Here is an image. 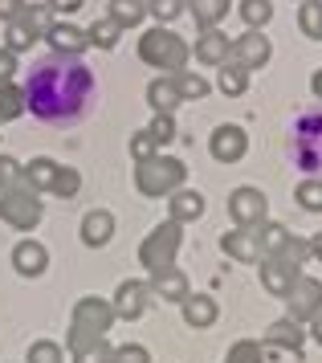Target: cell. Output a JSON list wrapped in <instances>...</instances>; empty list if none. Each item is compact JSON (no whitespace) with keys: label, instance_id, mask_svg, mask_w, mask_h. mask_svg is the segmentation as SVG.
I'll return each mask as SVG.
<instances>
[{"label":"cell","instance_id":"50","mask_svg":"<svg viewBox=\"0 0 322 363\" xmlns=\"http://www.w3.org/2000/svg\"><path fill=\"white\" fill-rule=\"evenodd\" d=\"M310 90H314V99L322 102V69H314V78H310Z\"/></svg>","mask_w":322,"mask_h":363},{"label":"cell","instance_id":"12","mask_svg":"<svg viewBox=\"0 0 322 363\" xmlns=\"http://www.w3.org/2000/svg\"><path fill=\"white\" fill-rule=\"evenodd\" d=\"M147 302H151V286L147 281H123L118 290H114V318H127V323H135L139 314L147 311Z\"/></svg>","mask_w":322,"mask_h":363},{"label":"cell","instance_id":"10","mask_svg":"<svg viewBox=\"0 0 322 363\" xmlns=\"http://www.w3.org/2000/svg\"><path fill=\"white\" fill-rule=\"evenodd\" d=\"M209 151H212L216 164H237V160H245V151H249V135H245L237 123H225V127L212 131Z\"/></svg>","mask_w":322,"mask_h":363},{"label":"cell","instance_id":"26","mask_svg":"<svg viewBox=\"0 0 322 363\" xmlns=\"http://www.w3.org/2000/svg\"><path fill=\"white\" fill-rule=\"evenodd\" d=\"M253 233H257V249L265 253V257H277V253L286 249V241H290V229L277 225V220H261Z\"/></svg>","mask_w":322,"mask_h":363},{"label":"cell","instance_id":"24","mask_svg":"<svg viewBox=\"0 0 322 363\" xmlns=\"http://www.w3.org/2000/svg\"><path fill=\"white\" fill-rule=\"evenodd\" d=\"M184 9L196 17L200 29H216L228 17V0H184Z\"/></svg>","mask_w":322,"mask_h":363},{"label":"cell","instance_id":"15","mask_svg":"<svg viewBox=\"0 0 322 363\" xmlns=\"http://www.w3.org/2000/svg\"><path fill=\"white\" fill-rule=\"evenodd\" d=\"M45 41L53 45V53H65V57H82V50L90 45L86 41V29L70 25V21H53V29L45 33Z\"/></svg>","mask_w":322,"mask_h":363},{"label":"cell","instance_id":"28","mask_svg":"<svg viewBox=\"0 0 322 363\" xmlns=\"http://www.w3.org/2000/svg\"><path fill=\"white\" fill-rule=\"evenodd\" d=\"M21 29L37 41V37H45L53 29V13H49L45 4H25V13H21Z\"/></svg>","mask_w":322,"mask_h":363},{"label":"cell","instance_id":"18","mask_svg":"<svg viewBox=\"0 0 322 363\" xmlns=\"http://www.w3.org/2000/svg\"><path fill=\"white\" fill-rule=\"evenodd\" d=\"M13 265H16V274H25V278L45 274V265H49L45 245H37V241H21V245L13 249Z\"/></svg>","mask_w":322,"mask_h":363},{"label":"cell","instance_id":"23","mask_svg":"<svg viewBox=\"0 0 322 363\" xmlns=\"http://www.w3.org/2000/svg\"><path fill=\"white\" fill-rule=\"evenodd\" d=\"M179 306H184V323L188 327H212L216 323V302L209 294H188Z\"/></svg>","mask_w":322,"mask_h":363},{"label":"cell","instance_id":"48","mask_svg":"<svg viewBox=\"0 0 322 363\" xmlns=\"http://www.w3.org/2000/svg\"><path fill=\"white\" fill-rule=\"evenodd\" d=\"M13 74H16V53L0 50V86H4V82H13Z\"/></svg>","mask_w":322,"mask_h":363},{"label":"cell","instance_id":"6","mask_svg":"<svg viewBox=\"0 0 322 363\" xmlns=\"http://www.w3.org/2000/svg\"><path fill=\"white\" fill-rule=\"evenodd\" d=\"M179 241H184V233H179L176 220H167V225H160L155 233H147V241L139 245V262H143V269L151 274V278L176 265Z\"/></svg>","mask_w":322,"mask_h":363},{"label":"cell","instance_id":"9","mask_svg":"<svg viewBox=\"0 0 322 363\" xmlns=\"http://www.w3.org/2000/svg\"><path fill=\"white\" fill-rule=\"evenodd\" d=\"M286 302H290V318H294V323L318 318V314H322V281L318 278H298L290 286Z\"/></svg>","mask_w":322,"mask_h":363},{"label":"cell","instance_id":"25","mask_svg":"<svg viewBox=\"0 0 322 363\" xmlns=\"http://www.w3.org/2000/svg\"><path fill=\"white\" fill-rule=\"evenodd\" d=\"M200 213H204V196H200V192H192V188L172 192V220H176V225H188V220H196Z\"/></svg>","mask_w":322,"mask_h":363},{"label":"cell","instance_id":"53","mask_svg":"<svg viewBox=\"0 0 322 363\" xmlns=\"http://www.w3.org/2000/svg\"><path fill=\"white\" fill-rule=\"evenodd\" d=\"M298 4H302V0H298Z\"/></svg>","mask_w":322,"mask_h":363},{"label":"cell","instance_id":"34","mask_svg":"<svg viewBox=\"0 0 322 363\" xmlns=\"http://www.w3.org/2000/svg\"><path fill=\"white\" fill-rule=\"evenodd\" d=\"M270 17H274V4H270V0H241V21L249 29L270 25Z\"/></svg>","mask_w":322,"mask_h":363},{"label":"cell","instance_id":"43","mask_svg":"<svg viewBox=\"0 0 322 363\" xmlns=\"http://www.w3.org/2000/svg\"><path fill=\"white\" fill-rule=\"evenodd\" d=\"M228 363H261V343H253V339L237 343L228 351Z\"/></svg>","mask_w":322,"mask_h":363},{"label":"cell","instance_id":"47","mask_svg":"<svg viewBox=\"0 0 322 363\" xmlns=\"http://www.w3.org/2000/svg\"><path fill=\"white\" fill-rule=\"evenodd\" d=\"M25 4H29V0H0V21H9V25H13V21H21Z\"/></svg>","mask_w":322,"mask_h":363},{"label":"cell","instance_id":"39","mask_svg":"<svg viewBox=\"0 0 322 363\" xmlns=\"http://www.w3.org/2000/svg\"><path fill=\"white\" fill-rule=\"evenodd\" d=\"M78 188H82V176H78V172H74V167H57V180H53V188H49V192L70 200Z\"/></svg>","mask_w":322,"mask_h":363},{"label":"cell","instance_id":"32","mask_svg":"<svg viewBox=\"0 0 322 363\" xmlns=\"http://www.w3.org/2000/svg\"><path fill=\"white\" fill-rule=\"evenodd\" d=\"M298 25L310 41H322V0H302L298 9Z\"/></svg>","mask_w":322,"mask_h":363},{"label":"cell","instance_id":"45","mask_svg":"<svg viewBox=\"0 0 322 363\" xmlns=\"http://www.w3.org/2000/svg\"><path fill=\"white\" fill-rule=\"evenodd\" d=\"M29 45H33V37L21 29V21H13V25H9V41H4V50L21 53V50H29Z\"/></svg>","mask_w":322,"mask_h":363},{"label":"cell","instance_id":"38","mask_svg":"<svg viewBox=\"0 0 322 363\" xmlns=\"http://www.w3.org/2000/svg\"><path fill=\"white\" fill-rule=\"evenodd\" d=\"M147 13L160 21V25H172L184 13V0H147Z\"/></svg>","mask_w":322,"mask_h":363},{"label":"cell","instance_id":"33","mask_svg":"<svg viewBox=\"0 0 322 363\" xmlns=\"http://www.w3.org/2000/svg\"><path fill=\"white\" fill-rule=\"evenodd\" d=\"M176 86H179V99H184V102H200V99H209V90H212V86L204 82L200 74H192V69L176 74Z\"/></svg>","mask_w":322,"mask_h":363},{"label":"cell","instance_id":"46","mask_svg":"<svg viewBox=\"0 0 322 363\" xmlns=\"http://www.w3.org/2000/svg\"><path fill=\"white\" fill-rule=\"evenodd\" d=\"M16 180H21V164H16L13 155H0V188H9Z\"/></svg>","mask_w":322,"mask_h":363},{"label":"cell","instance_id":"41","mask_svg":"<svg viewBox=\"0 0 322 363\" xmlns=\"http://www.w3.org/2000/svg\"><path fill=\"white\" fill-rule=\"evenodd\" d=\"M29 363H62V347L49 343V339H41V343L29 347Z\"/></svg>","mask_w":322,"mask_h":363},{"label":"cell","instance_id":"29","mask_svg":"<svg viewBox=\"0 0 322 363\" xmlns=\"http://www.w3.org/2000/svg\"><path fill=\"white\" fill-rule=\"evenodd\" d=\"M118 37H123V25H118V21H111V17L94 21V25L86 29V41H90V45H98V50H114V45H118Z\"/></svg>","mask_w":322,"mask_h":363},{"label":"cell","instance_id":"40","mask_svg":"<svg viewBox=\"0 0 322 363\" xmlns=\"http://www.w3.org/2000/svg\"><path fill=\"white\" fill-rule=\"evenodd\" d=\"M277 257H282L286 265H294V269H302V262L310 257V241H298V237H290V241H286V249H282Z\"/></svg>","mask_w":322,"mask_h":363},{"label":"cell","instance_id":"30","mask_svg":"<svg viewBox=\"0 0 322 363\" xmlns=\"http://www.w3.org/2000/svg\"><path fill=\"white\" fill-rule=\"evenodd\" d=\"M16 115H25V86L4 82L0 86V123H13Z\"/></svg>","mask_w":322,"mask_h":363},{"label":"cell","instance_id":"20","mask_svg":"<svg viewBox=\"0 0 322 363\" xmlns=\"http://www.w3.org/2000/svg\"><path fill=\"white\" fill-rule=\"evenodd\" d=\"M265 343L270 347H286V351H302V343H306V330H302V323H294V318H277L274 327L265 330Z\"/></svg>","mask_w":322,"mask_h":363},{"label":"cell","instance_id":"7","mask_svg":"<svg viewBox=\"0 0 322 363\" xmlns=\"http://www.w3.org/2000/svg\"><path fill=\"white\" fill-rule=\"evenodd\" d=\"M41 200H37V192L33 188H25V184H9L4 192H0V220L4 225H13V229H33L37 220H41Z\"/></svg>","mask_w":322,"mask_h":363},{"label":"cell","instance_id":"16","mask_svg":"<svg viewBox=\"0 0 322 363\" xmlns=\"http://www.w3.org/2000/svg\"><path fill=\"white\" fill-rule=\"evenodd\" d=\"M179 102H184V99H179L176 78H167V74H163V78H155V82L147 86V106H151L155 115H172Z\"/></svg>","mask_w":322,"mask_h":363},{"label":"cell","instance_id":"2","mask_svg":"<svg viewBox=\"0 0 322 363\" xmlns=\"http://www.w3.org/2000/svg\"><path fill=\"white\" fill-rule=\"evenodd\" d=\"M139 57H143L151 69H163L167 78H176V74H184L192 50H188V41H184V37H176L172 29L155 25V29H147V33L139 37Z\"/></svg>","mask_w":322,"mask_h":363},{"label":"cell","instance_id":"1","mask_svg":"<svg viewBox=\"0 0 322 363\" xmlns=\"http://www.w3.org/2000/svg\"><path fill=\"white\" fill-rule=\"evenodd\" d=\"M90 102H94V69L82 57L49 53L33 62L25 78V111H33V118L49 127H74L86 118Z\"/></svg>","mask_w":322,"mask_h":363},{"label":"cell","instance_id":"4","mask_svg":"<svg viewBox=\"0 0 322 363\" xmlns=\"http://www.w3.org/2000/svg\"><path fill=\"white\" fill-rule=\"evenodd\" d=\"M184 176H188V167L172 160V155H155V160H147V164L135 167V188L143 192V196H172L184 188Z\"/></svg>","mask_w":322,"mask_h":363},{"label":"cell","instance_id":"51","mask_svg":"<svg viewBox=\"0 0 322 363\" xmlns=\"http://www.w3.org/2000/svg\"><path fill=\"white\" fill-rule=\"evenodd\" d=\"M310 253H314V257H318V262H322V233H318V237H314V241H310Z\"/></svg>","mask_w":322,"mask_h":363},{"label":"cell","instance_id":"13","mask_svg":"<svg viewBox=\"0 0 322 363\" xmlns=\"http://www.w3.org/2000/svg\"><path fill=\"white\" fill-rule=\"evenodd\" d=\"M228 57H233V41H228V33H221V29H204V33L196 37V62H204V66H225Z\"/></svg>","mask_w":322,"mask_h":363},{"label":"cell","instance_id":"52","mask_svg":"<svg viewBox=\"0 0 322 363\" xmlns=\"http://www.w3.org/2000/svg\"><path fill=\"white\" fill-rule=\"evenodd\" d=\"M310 323H314V330H310V335H314V339H318V347H322V314H318V318H310Z\"/></svg>","mask_w":322,"mask_h":363},{"label":"cell","instance_id":"14","mask_svg":"<svg viewBox=\"0 0 322 363\" xmlns=\"http://www.w3.org/2000/svg\"><path fill=\"white\" fill-rule=\"evenodd\" d=\"M298 278H302V269L286 265L282 257H265V265H261V286H265L274 298H286V294H290V286Z\"/></svg>","mask_w":322,"mask_h":363},{"label":"cell","instance_id":"37","mask_svg":"<svg viewBox=\"0 0 322 363\" xmlns=\"http://www.w3.org/2000/svg\"><path fill=\"white\" fill-rule=\"evenodd\" d=\"M111 347H106V339H94V343H86L74 351V363H111Z\"/></svg>","mask_w":322,"mask_h":363},{"label":"cell","instance_id":"5","mask_svg":"<svg viewBox=\"0 0 322 363\" xmlns=\"http://www.w3.org/2000/svg\"><path fill=\"white\" fill-rule=\"evenodd\" d=\"M290 151H294V164L302 167V172L322 176V111H306L294 123Z\"/></svg>","mask_w":322,"mask_h":363},{"label":"cell","instance_id":"27","mask_svg":"<svg viewBox=\"0 0 322 363\" xmlns=\"http://www.w3.org/2000/svg\"><path fill=\"white\" fill-rule=\"evenodd\" d=\"M216 90H221V94H228V99L245 94V90H249V69L237 66V62H225V66H221V74H216Z\"/></svg>","mask_w":322,"mask_h":363},{"label":"cell","instance_id":"8","mask_svg":"<svg viewBox=\"0 0 322 363\" xmlns=\"http://www.w3.org/2000/svg\"><path fill=\"white\" fill-rule=\"evenodd\" d=\"M265 213H270V200H265V192L261 188H237L233 196H228V216L237 220V229H257L261 220H265Z\"/></svg>","mask_w":322,"mask_h":363},{"label":"cell","instance_id":"3","mask_svg":"<svg viewBox=\"0 0 322 363\" xmlns=\"http://www.w3.org/2000/svg\"><path fill=\"white\" fill-rule=\"evenodd\" d=\"M114 323V306L111 302H102V298H82L78 306H74V323H70V351H78V347L94 343V339H106V330Z\"/></svg>","mask_w":322,"mask_h":363},{"label":"cell","instance_id":"31","mask_svg":"<svg viewBox=\"0 0 322 363\" xmlns=\"http://www.w3.org/2000/svg\"><path fill=\"white\" fill-rule=\"evenodd\" d=\"M147 17V0H111V21H118L123 29L139 25Z\"/></svg>","mask_w":322,"mask_h":363},{"label":"cell","instance_id":"17","mask_svg":"<svg viewBox=\"0 0 322 363\" xmlns=\"http://www.w3.org/2000/svg\"><path fill=\"white\" fill-rule=\"evenodd\" d=\"M221 249L237 262H261V249H257V233L253 229H233L221 237Z\"/></svg>","mask_w":322,"mask_h":363},{"label":"cell","instance_id":"49","mask_svg":"<svg viewBox=\"0 0 322 363\" xmlns=\"http://www.w3.org/2000/svg\"><path fill=\"white\" fill-rule=\"evenodd\" d=\"M82 4H86V0H45V9H49V13H62V17L78 13Z\"/></svg>","mask_w":322,"mask_h":363},{"label":"cell","instance_id":"42","mask_svg":"<svg viewBox=\"0 0 322 363\" xmlns=\"http://www.w3.org/2000/svg\"><path fill=\"white\" fill-rule=\"evenodd\" d=\"M147 131L155 135V143H172V139H176V118L172 115H155Z\"/></svg>","mask_w":322,"mask_h":363},{"label":"cell","instance_id":"35","mask_svg":"<svg viewBox=\"0 0 322 363\" xmlns=\"http://www.w3.org/2000/svg\"><path fill=\"white\" fill-rule=\"evenodd\" d=\"M294 200H298L306 213H322V180H302L298 192H294Z\"/></svg>","mask_w":322,"mask_h":363},{"label":"cell","instance_id":"44","mask_svg":"<svg viewBox=\"0 0 322 363\" xmlns=\"http://www.w3.org/2000/svg\"><path fill=\"white\" fill-rule=\"evenodd\" d=\"M111 363H151V355H147V347H139V343H127V347H114Z\"/></svg>","mask_w":322,"mask_h":363},{"label":"cell","instance_id":"11","mask_svg":"<svg viewBox=\"0 0 322 363\" xmlns=\"http://www.w3.org/2000/svg\"><path fill=\"white\" fill-rule=\"evenodd\" d=\"M270 53H274V45H270V37L261 33V29H249L245 37L233 41V62L245 69H261L270 62Z\"/></svg>","mask_w":322,"mask_h":363},{"label":"cell","instance_id":"19","mask_svg":"<svg viewBox=\"0 0 322 363\" xmlns=\"http://www.w3.org/2000/svg\"><path fill=\"white\" fill-rule=\"evenodd\" d=\"M111 233H114V216L106 213V208H94V213L82 216V241H86L90 249L106 245V241H111Z\"/></svg>","mask_w":322,"mask_h":363},{"label":"cell","instance_id":"21","mask_svg":"<svg viewBox=\"0 0 322 363\" xmlns=\"http://www.w3.org/2000/svg\"><path fill=\"white\" fill-rule=\"evenodd\" d=\"M57 167L62 164H53V160H33V164H25L21 167V184L25 188H33V192H49L53 188V180H57Z\"/></svg>","mask_w":322,"mask_h":363},{"label":"cell","instance_id":"22","mask_svg":"<svg viewBox=\"0 0 322 363\" xmlns=\"http://www.w3.org/2000/svg\"><path fill=\"white\" fill-rule=\"evenodd\" d=\"M151 294L163 298V302H184V298H188V278L172 265V269H163V274L151 278Z\"/></svg>","mask_w":322,"mask_h":363},{"label":"cell","instance_id":"36","mask_svg":"<svg viewBox=\"0 0 322 363\" xmlns=\"http://www.w3.org/2000/svg\"><path fill=\"white\" fill-rule=\"evenodd\" d=\"M131 155H135L139 164H147V160H155V155H160V143H155V135H151V131L131 135Z\"/></svg>","mask_w":322,"mask_h":363}]
</instances>
